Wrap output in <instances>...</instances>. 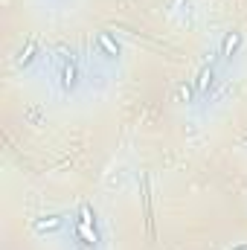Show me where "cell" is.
Returning a JSON list of instances; mask_svg holds the SVG:
<instances>
[{"mask_svg": "<svg viewBox=\"0 0 247 250\" xmlns=\"http://www.w3.org/2000/svg\"><path fill=\"white\" fill-rule=\"evenodd\" d=\"M56 79H59V87H62L64 93H70V90H76V84H79V64L76 59L70 56H64L59 59V73H56Z\"/></svg>", "mask_w": 247, "mask_h": 250, "instance_id": "cell-1", "label": "cell"}, {"mask_svg": "<svg viewBox=\"0 0 247 250\" xmlns=\"http://www.w3.org/2000/svg\"><path fill=\"white\" fill-rule=\"evenodd\" d=\"M73 236H76V242L79 245H84V248H99V230L93 227V224H84V221H73Z\"/></svg>", "mask_w": 247, "mask_h": 250, "instance_id": "cell-5", "label": "cell"}, {"mask_svg": "<svg viewBox=\"0 0 247 250\" xmlns=\"http://www.w3.org/2000/svg\"><path fill=\"white\" fill-rule=\"evenodd\" d=\"M233 250H247V245H239V248H233Z\"/></svg>", "mask_w": 247, "mask_h": 250, "instance_id": "cell-9", "label": "cell"}, {"mask_svg": "<svg viewBox=\"0 0 247 250\" xmlns=\"http://www.w3.org/2000/svg\"><path fill=\"white\" fill-rule=\"evenodd\" d=\"M242 47H245V35H242L239 29H230V32L221 38V50H218V56H221L224 62H233V59L242 53Z\"/></svg>", "mask_w": 247, "mask_h": 250, "instance_id": "cell-2", "label": "cell"}, {"mask_svg": "<svg viewBox=\"0 0 247 250\" xmlns=\"http://www.w3.org/2000/svg\"><path fill=\"white\" fill-rule=\"evenodd\" d=\"M215 76H218V70H215V64H204L201 70H198V76H195V93L198 96H209V90H212V84H215Z\"/></svg>", "mask_w": 247, "mask_h": 250, "instance_id": "cell-4", "label": "cell"}, {"mask_svg": "<svg viewBox=\"0 0 247 250\" xmlns=\"http://www.w3.org/2000/svg\"><path fill=\"white\" fill-rule=\"evenodd\" d=\"M76 250H87V248H76Z\"/></svg>", "mask_w": 247, "mask_h": 250, "instance_id": "cell-10", "label": "cell"}, {"mask_svg": "<svg viewBox=\"0 0 247 250\" xmlns=\"http://www.w3.org/2000/svg\"><path fill=\"white\" fill-rule=\"evenodd\" d=\"M96 53L102 59H108V62H117L120 53H123V47H120V41L111 32H96Z\"/></svg>", "mask_w": 247, "mask_h": 250, "instance_id": "cell-3", "label": "cell"}, {"mask_svg": "<svg viewBox=\"0 0 247 250\" xmlns=\"http://www.w3.org/2000/svg\"><path fill=\"white\" fill-rule=\"evenodd\" d=\"M35 53H38L35 44H26V50H21V56H18V64L21 67H29V64L35 62Z\"/></svg>", "mask_w": 247, "mask_h": 250, "instance_id": "cell-8", "label": "cell"}, {"mask_svg": "<svg viewBox=\"0 0 247 250\" xmlns=\"http://www.w3.org/2000/svg\"><path fill=\"white\" fill-rule=\"evenodd\" d=\"M175 93H178V102H184V105H192V102H195V96H198V93H195V84H186V82L178 84V90H175Z\"/></svg>", "mask_w": 247, "mask_h": 250, "instance_id": "cell-7", "label": "cell"}, {"mask_svg": "<svg viewBox=\"0 0 247 250\" xmlns=\"http://www.w3.org/2000/svg\"><path fill=\"white\" fill-rule=\"evenodd\" d=\"M35 233L38 236H53V233H59L64 227V218L62 215H56V212H50V215H41V218H35Z\"/></svg>", "mask_w": 247, "mask_h": 250, "instance_id": "cell-6", "label": "cell"}]
</instances>
